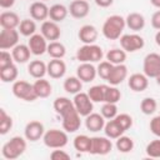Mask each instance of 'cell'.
Segmentation results:
<instances>
[{
	"mask_svg": "<svg viewBox=\"0 0 160 160\" xmlns=\"http://www.w3.org/2000/svg\"><path fill=\"white\" fill-rule=\"evenodd\" d=\"M106 60L112 65L124 64L126 60V51L124 49H111L106 52Z\"/></svg>",
	"mask_w": 160,
	"mask_h": 160,
	"instance_id": "obj_33",
	"label": "cell"
},
{
	"mask_svg": "<svg viewBox=\"0 0 160 160\" xmlns=\"http://www.w3.org/2000/svg\"><path fill=\"white\" fill-rule=\"evenodd\" d=\"M12 64H14L12 54H10L6 50H1V52H0V69H4V68L12 65Z\"/></svg>",
	"mask_w": 160,
	"mask_h": 160,
	"instance_id": "obj_45",
	"label": "cell"
},
{
	"mask_svg": "<svg viewBox=\"0 0 160 160\" xmlns=\"http://www.w3.org/2000/svg\"><path fill=\"white\" fill-rule=\"evenodd\" d=\"M20 22L19 15L14 11H4L0 14V26L2 29H16Z\"/></svg>",
	"mask_w": 160,
	"mask_h": 160,
	"instance_id": "obj_23",
	"label": "cell"
},
{
	"mask_svg": "<svg viewBox=\"0 0 160 160\" xmlns=\"http://www.w3.org/2000/svg\"><path fill=\"white\" fill-rule=\"evenodd\" d=\"M14 61L18 64H25L30 60V55H31V50L29 48V45H24V44H18L12 50H11Z\"/></svg>",
	"mask_w": 160,
	"mask_h": 160,
	"instance_id": "obj_24",
	"label": "cell"
},
{
	"mask_svg": "<svg viewBox=\"0 0 160 160\" xmlns=\"http://www.w3.org/2000/svg\"><path fill=\"white\" fill-rule=\"evenodd\" d=\"M59 116H61L62 120V129L66 132H75L76 130L80 129L81 126V120H80V114L76 111L75 106H70L68 109H65L64 111H61L59 114Z\"/></svg>",
	"mask_w": 160,
	"mask_h": 160,
	"instance_id": "obj_5",
	"label": "cell"
},
{
	"mask_svg": "<svg viewBox=\"0 0 160 160\" xmlns=\"http://www.w3.org/2000/svg\"><path fill=\"white\" fill-rule=\"evenodd\" d=\"M40 34H41L46 40L56 41V40H59V38H60V35H61V30H60L58 22H55V21H52V20H45V21H42V24H41Z\"/></svg>",
	"mask_w": 160,
	"mask_h": 160,
	"instance_id": "obj_13",
	"label": "cell"
},
{
	"mask_svg": "<svg viewBox=\"0 0 160 160\" xmlns=\"http://www.w3.org/2000/svg\"><path fill=\"white\" fill-rule=\"evenodd\" d=\"M66 72V64L61 59H52L48 64V75L52 79H60Z\"/></svg>",
	"mask_w": 160,
	"mask_h": 160,
	"instance_id": "obj_22",
	"label": "cell"
},
{
	"mask_svg": "<svg viewBox=\"0 0 160 160\" xmlns=\"http://www.w3.org/2000/svg\"><path fill=\"white\" fill-rule=\"evenodd\" d=\"M150 2H151V5H152V6H155V8L160 9V0H150Z\"/></svg>",
	"mask_w": 160,
	"mask_h": 160,
	"instance_id": "obj_51",
	"label": "cell"
},
{
	"mask_svg": "<svg viewBox=\"0 0 160 160\" xmlns=\"http://www.w3.org/2000/svg\"><path fill=\"white\" fill-rule=\"evenodd\" d=\"M142 70L148 78H156L158 74L160 72V54L158 52L148 54L144 58Z\"/></svg>",
	"mask_w": 160,
	"mask_h": 160,
	"instance_id": "obj_9",
	"label": "cell"
},
{
	"mask_svg": "<svg viewBox=\"0 0 160 160\" xmlns=\"http://www.w3.org/2000/svg\"><path fill=\"white\" fill-rule=\"evenodd\" d=\"M50 159L52 160H69L70 159V154H68L64 150L60 149H55L52 150V152L50 154Z\"/></svg>",
	"mask_w": 160,
	"mask_h": 160,
	"instance_id": "obj_46",
	"label": "cell"
},
{
	"mask_svg": "<svg viewBox=\"0 0 160 160\" xmlns=\"http://www.w3.org/2000/svg\"><path fill=\"white\" fill-rule=\"evenodd\" d=\"M102 56V49L96 44H84L76 51V59L80 62H98Z\"/></svg>",
	"mask_w": 160,
	"mask_h": 160,
	"instance_id": "obj_3",
	"label": "cell"
},
{
	"mask_svg": "<svg viewBox=\"0 0 160 160\" xmlns=\"http://www.w3.org/2000/svg\"><path fill=\"white\" fill-rule=\"evenodd\" d=\"M28 72L35 79H41L48 74V64L41 60H32L28 65Z\"/></svg>",
	"mask_w": 160,
	"mask_h": 160,
	"instance_id": "obj_25",
	"label": "cell"
},
{
	"mask_svg": "<svg viewBox=\"0 0 160 160\" xmlns=\"http://www.w3.org/2000/svg\"><path fill=\"white\" fill-rule=\"evenodd\" d=\"M126 26L132 31H140L145 26V18L140 12H130L125 19Z\"/></svg>",
	"mask_w": 160,
	"mask_h": 160,
	"instance_id": "obj_26",
	"label": "cell"
},
{
	"mask_svg": "<svg viewBox=\"0 0 160 160\" xmlns=\"http://www.w3.org/2000/svg\"><path fill=\"white\" fill-rule=\"evenodd\" d=\"M19 32L22 35V36H31L35 34L36 31V24L34 20H30V19H24L21 20L20 25H19Z\"/></svg>",
	"mask_w": 160,
	"mask_h": 160,
	"instance_id": "obj_37",
	"label": "cell"
},
{
	"mask_svg": "<svg viewBox=\"0 0 160 160\" xmlns=\"http://www.w3.org/2000/svg\"><path fill=\"white\" fill-rule=\"evenodd\" d=\"M158 109V102L154 98H144L140 102V110L145 115H151L156 111Z\"/></svg>",
	"mask_w": 160,
	"mask_h": 160,
	"instance_id": "obj_39",
	"label": "cell"
},
{
	"mask_svg": "<svg viewBox=\"0 0 160 160\" xmlns=\"http://www.w3.org/2000/svg\"><path fill=\"white\" fill-rule=\"evenodd\" d=\"M82 89V81L78 76H69L64 81V90L68 94H78Z\"/></svg>",
	"mask_w": 160,
	"mask_h": 160,
	"instance_id": "obj_30",
	"label": "cell"
},
{
	"mask_svg": "<svg viewBox=\"0 0 160 160\" xmlns=\"http://www.w3.org/2000/svg\"><path fill=\"white\" fill-rule=\"evenodd\" d=\"M12 94L20 99V100H25V101H35L38 99L35 90H34V85L25 81V80H16L12 84Z\"/></svg>",
	"mask_w": 160,
	"mask_h": 160,
	"instance_id": "obj_6",
	"label": "cell"
},
{
	"mask_svg": "<svg viewBox=\"0 0 160 160\" xmlns=\"http://www.w3.org/2000/svg\"><path fill=\"white\" fill-rule=\"evenodd\" d=\"M69 12L75 19H84L90 12V5L86 0H74L69 6Z\"/></svg>",
	"mask_w": 160,
	"mask_h": 160,
	"instance_id": "obj_16",
	"label": "cell"
},
{
	"mask_svg": "<svg viewBox=\"0 0 160 160\" xmlns=\"http://www.w3.org/2000/svg\"><path fill=\"white\" fill-rule=\"evenodd\" d=\"M150 130H151V132L155 136L160 138V115H158V116L151 119V121H150Z\"/></svg>",
	"mask_w": 160,
	"mask_h": 160,
	"instance_id": "obj_47",
	"label": "cell"
},
{
	"mask_svg": "<svg viewBox=\"0 0 160 160\" xmlns=\"http://www.w3.org/2000/svg\"><path fill=\"white\" fill-rule=\"evenodd\" d=\"M28 45H29V48L31 50V54L32 55H36V56L42 55L48 50L46 39L41 34H34V35H31L30 39H29Z\"/></svg>",
	"mask_w": 160,
	"mask_h": 160,
	"instance_id": "obj_15",
	"label": "cell"
},
{
	"mask_svg": "<svg viewBox=\"0 0 160 160\" xmlns=\"http://www.w3.org/2000/svg\"><path fill=\"white\" fill-rule=\"evenodd\" d=\"M155 42L160 46V30H158V32H156V35H155Z\"/></svg>",
	"mask_w": 160,
	"mask_h": 160,
	"instance_id": "obj_52",
	"label": "cell"
},
{
	"mask_svg": "<svg viewBox=\"0 0 160 160\" xmlns=\"http://www.w3.org/2000/svg\"><path fill=\"white\" fill-rule=\"evenodd\" d=\"M151 26L156 30H160V10L155 11L151 16Z\"/></svg>",
	"mask_w": 160,
	"mask_h": 160,
	"instance_id": "obj_48",
	"label": "cell"
},
{
	"mask_svg": "<svg viewBox=\"0 0 160 160\" xmlns=\"http://www.w3.org/2000/svg\"><path fill=\"white\" fill-rule=\"evenodd\" d=\"M155 79H156V84H158V85H160V72L158 74V76H156Z\"/></svg>",
	"mask_w": 160,
	"mask_h": 160,
	"instance_id": "obj_53",
	"label": "cell"
},
{
	"mask_svg": "<svg viewBox=\"0 0 160 160\" xmlns=\"http://www.w3.org/2000/svg\"><path fill=\"white\" fill-rule=\"evenodd\" d=\"M12 128V118L6 114L4 109H0V134H8Z\"/></svg>",
	"mask_w": 160,
	"mask_h": 160,
	"instance_id": "obj_40",
	"label": "cell"
},
{
	"mask_svg": "<svg viewBox=\"0 0 160 160\" xmlns=\"http://www.w3.org/2000/svg\"><path fill=\"white\" fill-rule=\"evenodd\" d=\"M19 34L20 32L16 29H2L0 32V49H14L19 44Z\"/></svg>",
	"mask_w": 160,
	"mask_h": 160,
	"instance_id": "obj_11",
	"label": "cell"
},
{
	"mask_svg": "<svg viewBox=\"0 0 160 160\" xmlns=\"http://www.w3.org/2000/svg\"><path fill=\"white\" fill-rule=\"evenodd\" d=\"M104 132L109 139H118L119 136H121L125 131L121 129V126L115 121V119L109 120L108 122H105L104 126Z\"/></svg>",
	"mask_w": 160,
	"mask_h": 160,
	"instance_id": "obj_29",
	"label": "cell"
},
{
	"mask_svg": "<svg viewBox=\"0 0 160 160\" xmlns=\"http://www.w3.org/2000/svg\"><path fill=\"white\" fill-rule=\"evenodd\" d=\"M44 134H45L44 125L38 120L29 121L24 129V135L29 141H38L44 136Z\"/></svg>",
	"mask_w": 160,
	"mask_h": 160,
	"instance_id": "obj_12",
	"label": "cell"
},
{
	"mask_svg": "<svg viewBox=\"0 0 160 160\" xmlns=\"http://www.w3.org/2000/svg\"><path fill=\"white\" fill-rule=\"evenodd\" d=\"M30 16L38 21H45L49 18V6L44 1H35L29 8Z\"/></svg>",
	"mask_w": 160,
	"mask_h": 160,
	"instance_id": "obj_18",
	"label": "cell"
},
{
	"mask_svg": "<svg viewBox=\"0 0 160 160\" xmlns=\"http://www.w3.org/2000/svg\"><path fill=\"white\" fill-rule=\"evenodd\" d=\"M42 1H48V0H42Z\"/></svg>",
	"mask_w": 160,
	"mask_h": 160,
	"instance_id": "obj_54",
	"label": "cell"
},
{
	"mask_svg": "<svg viewBox=\"0 0 160 160\" xmlns=\"http://www.w3.org/2000/svg\"><path fill=\"white\" fill-rule=\"evenodd\" d=\"M42 141L45 146L50 149H62L64 146L68 145L69 138H68L66 131H62L59 129H50L45 131L42 136Z\"/></svg>",
	"mask_w": 160,
	"mask_h": 160,
	"instance_id": "obj_4",
	"label": "cell"
},
{
	"mask_svg": "<svg viewBox=\"0 0 160 160\" xmlns=\"http://www.w3.org/2000/svg\"><path fill=\"white\" fill-rule=\"evenodd\" d=\"M15 4V0H0V6L2 9H10Z\"/></svg>",
	"mask_w": 160,
	"mask_h": 160,
	"instance_id": "obj_50",
	"label": "cell"
},
{
	"mask_svg": "<svg viewBox=\"0 0 160 160\" xmlns=\"http://www.w3.org/2000/svg\"><path fill=\"white\" fill-rule=\"evenodd\" d=\"M100 111H101V115L105 119L111 120L118 115V106L114 102H104V105L101 106Z\"/></svg>",
	"mask_w": 160,
	"mask_h": 160,
	"instance_id": "obj_41",
	"label": "cell"
},
{
	"mask_svg": "<svg viewBox=\"0 0 160 160\" xmlns=\"http://www.w3.org/2000/svg\"><path fill=\"white\" fill-rule=\"evenodd\" d=\"M126 76H128V68H126V65L119 64V65H114L112 66L111 72H110V75H109L106 81H109L110 85L116 86V85L121 84L126 79Z\"/></svg>",
	"mask_w": 160,
	"mask_h": 160,
	"instance_id": "obj_20",
	"label": "cell"
},
{
	"mask_svg": "<svg viewBox=\"0 0 160 160\" xmlns=\"http://www.w3.org/2000/svg\"><path fill=\"white\" fill-rule=\"evenodd\" d=\"M98 30L94 25H84L80 28L79 32H78V36H79V40L84 44H95V41L98 40Z\"/></svg>",
	"mask_w": 160,
	"mask_h": 160,
	"instance_id": "obj_21",
	"label": "cell"
},
{
	"mask_svg": "<svg viewBox=\"0 0 160 160\" xmlns=\"http://www.w3.org/2000/svg\"><path fill=\"white\" fill-rule=\"evenodd\" d=\"M74 148L79 152H90L91 150V138L88 135H78L74 139Z\"/></svg>",
	"mask_w": 160,
	"mask_h": 160,
	"instance_id": "obj_31",
	"label": "cell"
},
{
	"mask_svg": "<svg viewBox=\"0 0 160 160\" xmlns=\"http://www.w3.org/2000/svg\"><path fill=\"white\" fill-rule=\"evenodd\" d=\"M116 149L120 151V152H130L132 149H134V140L130 138V136H125V135H121L116 139V144H115Z\"/></svg>",
	"mask_w": 160,
	"mask_h": 160,
	"instance_id": "obj_35",
	"label": "cell"
},
{
	"mask_svg": "<svg viewBox=\"0 0 160 160\" xmlns=\"http://www.w3.org/2000/svg\"><path fill=\"white\" fill-rule=\"evenodd\" d=\"M120 99H121L120 90L116 86H114V85H110V86L106 85L104 102H114V104H118L120 101Z\"/></svg>",
	"mask_w": 160,
	"mask_h": 160,
	"instance_id": "obj_38",
	"label": "cell"
},
{
	"mask_svg": "<svg viewBox=\"0 0 160 160\" xmlns=\"http://www.w3.org/2000/svg\"><path fill=\"white\" fill-rule=\"evenodd\" d=\"M98 75L96 68L92 65V62H81L76 69V76L82 82H91L95 80Z\"/></svg>",
	"mask_w": 160,
	"mask_h": 160,
	"instance_id": "obj_14",
	"label": "cell"
},
{
	"mask_svg": "<svg viewBox=\"0 0 160 160\" xmlns=\"http://www.w3.org/2000/svg\"><path fill=\"white\" fill-rule=\"evenodd\" d=\"M18 68L15 64L9 65L4 69H0V79L2 82H14L18 78Z\"/></svg>",
	"mask_w": 160,
	"mask_h": 160,
	"instance_id": "obj_34",
	"label": "cell"
},
{
	"mask_svg": "<svg viewBox=\"0 0 160 160\" xmlns=\"http://www.w3.org/2000/svg\"><path fill=\"white\" fill-rule=\"evenodd\" d=\"M34 90H35V94L38 98H41V99H45V98H49L52 92V86L51 84L45 80L44 78L41 79H38L34 84Z\"/></svg>",
	"mask_w": 160,
	"mask_h": 160,
	"instance_id": "obj_28",
	"label": "cell"
},
{
	"mask_svg": "<svg viewBox=\"0 0 160 160\" xmlns=\"http://www.w3.org/2000/svg\"><path fill=\"white\" fill-rule=\"evenodd\" d=\"M112 142L108 136H94L91 138V150L92 155H106L111 151Z\"/></svg>",
	"mask_w": 160,
	"mask_h": 160,
	"instance_id": "obj_10",
	"label": "cell"
},
{
	"mask_svg": "<svg viewBox=\"0 0 160 160\" xmlns=\"http://www.w3.org/2000/svg\"><path fill=\"white\" fill-rule=\"evenodd\" d=\"M115 121L121 126V129L124 131L129 130L131 126H132V118L129 115V114H118L115 118Z\"/></svg>",
	"mask_w": 160,
	"mask_h": 160,
	"instance_id": "obj_44",
	"label": "cell"
},
{
	"mask_svg": "<svg viewBox=\"0 0 160 160\" xmlns=\"http://www.w3.org/2000/svg\"><path fill=\"white\" fill-rule=\"evenodd\" d=\"M145 152H146V155H148L149 158H152V159L160 158V138L156 139V140L150 141V142L146 145Z\"/></svg>",
	"mask_w": 160,
	"mask_h": 160,
	"instance_id": "obj_42",
	"label": "cell"
},
{
	"mask_svg": "<svg viewBox=\"0 0 160 160\" xmlns=\"http://www.w3.org/2000/svg\"><path fill=\"white\" fill-rule=\"evenodd\" d=\"M128 85H129V88L132 91L141 92V91L148 89V86H149V78L145 74L135 72V74L130 75V78L128 80Z\"/></svg>",
	"mask_w": 160,
	"mask_h": 160,
	"instance_id": "obj_17",
	"label": "cell"
},
{
	"mask_svg": "<svg viewBox=\"0 0 160 160\" xmlns=\"http://www.w3.org/2000/svg\"><path fill=\"white\" fill-rule=\"evenodd\" d=\"M120 45L126 52H135L144 48L145 40L138 34H125L120 36Z\"/></svg>",
	"mask_w": 160,
	"mask_h": 160,
	"instance_id": "obj_7",
	"label": "cell"
},
{
	"mask_svg": "<svg viewBox=\"0 0 160 160\" xmlns=\"http://www.w3.org/2000/svg\"><path fill=\"white\" fill-rule=\"evenodd\" d=\"M125 26H126V22L122 16L111 15L104 21L101 31H102V35L108 40H118L120 39Z\"/></svg>",
	"mask_w": 160,
	"mask_h": 160,
	"instance_id": "obj_1",
	"label": "cell"
},
{
	"mask_svg": "<svg viewBox=\"0 0 160 160\" xmlns=\"http://www.w3.org/2000/svg\"><path fill=\"white\" fill-rule=\"evenodd\" d=\"M112 64L110 62V61H100L99 62V65H98V68H96V71H98V75L101 78V79H104V80H108V78H109V75H110V72H111V69H112Z\"/></svg>",
	"mask_w": 160,
	"mask_h": 160,
	"instance_id": "obj_43",
	"label": "cell"
},
{
	"mask_svg": "<svg viewBox=\"0 0 160 160\" xmlns=\"http://www.w3.org/2000/svg\"><path fill=\"white\" fill-rule=\"evenodd\" d=\"M68 14H69V9L62 4H54L52 6L49 8V18L55 22L64 21Z\"/></svg>",
	"mask_w": 160,
	"mask_h": 160,
	"instance_id": "obj_27",
	"label": "cell"
},
{
	"mask_svg": "<svg viewBox=\"0 0 160 160\" xmlns=\"http://www.w3.org/2000/svg\"><path fill=\"white\" fill-rule=\"evenodd\" d=\"M105 90H106V85H94L89 89L88 94L92 100V102H104Z\"/></svg>",
	"mask_w": 160,
	"mask_h": 160,
	"instance_id": "obj_36",
	"label": "cell"
},
{
	"mask_svg": "<svg viewBox=\"0 0 160 160\" xmlns=\"http://www.w3.org/2000/svg\"><path fill=\"white\" fill-rule=\"evenodd\" d=\"M85 126L91 132H98L100 130H104L105 126V118L101 114L91 112L88 116H85Z\"/></svg>",
	"mask_w": 160,
	"mask_h": 160,
	"instance_id": "obj_19",
	"label": "cell"
},
{
	"mask_svg": "<svg viewBox=\"0 0 160 160\" xmlns=\"http://www.w3.org/2000/svg\"><path fill=\"white\" fill-rule=\"evenodd\" d=\"M72 102H74V106H75L76 111L80 114V116H88L94 110L92 100L90 99L88 92L80 91V92L75 94V96L72 99Z\"/></svg>",
	"mask_w": 160,
	"mask_h": 160,
	"instance_id": "obj_8",
	"label": "cell"
},
{
	"mask_svg": "<svg viewBox=\"0 0 160 160\" xmlns=\"http://www.w3.org/2000/svg\"><path fill=\"white\" fill-rule=\"evenodd\" d=\"M114 0H95V4L100 8H109L110 5H112Z\"/></svg>",
	"mask_w": 160,
	"mask_h": 160,
	"instance_id": "obj_49",
	"label": "cell"
},
{
	"mask_svg": "<svg viewBox=\"0 0 160 160\" xmlns=\"http://www.w3.org/2000/svg\"><path fill=\"white\" fill-rule=\"evenodd\" d=\"M46 52L52 58V59H62L66 54V49L64 46V44L56 41H50V44H48V50Z\"/></svg>",
	"mask_w": 160,
	"mask_h": 160,
	"instance_id": "obj_32",
	"label": "cell"
},
{
	"mask_svg": "<svg viewBox=\"0 0 160 160\" xmlns=\"http://www.w3.org/2000/svg\"><path fill=\"white\" fill-rule=\"evenodd\" d=\"M26 139V138H25ZM22 136H14L2 145L1 154L8 160H15L20 158L26 150V140Z\"/></svg>",
	"mask_w": 160,
	"mask_h": 160,
	"instance_id": "obj_2",
	"label": "cell"
}]
</instances>
